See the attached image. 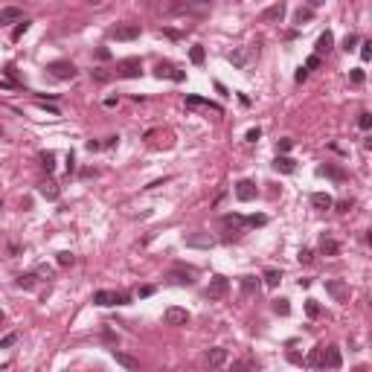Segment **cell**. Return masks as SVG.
<instances>
[{
	"mask_svg": "<svg viewBox=\"0 0 372 372\" xmlns=\"http://www.w3.org/2000/svg\"><path fill=\"white\" fill-rule=\"evenodd\" d=\"M38 192H41L46 201H56V198H58V183H53V180H50V183H41V189H38Z\"/></svg>",
	"mask_w": 372,
	"mask_h": 372,
	"instance_id": "29",
	"label": "cell"
},
{
	"mask_svg": "<svg viewBox=\"0 0 372 372\" xmlns=\"http://www.w3.org/2000/svg\"><path fill=\"white\" fill-rule=\"evenodd\" d=\"M320 358H323V346H314L311 352H308L305 363H308V366H314V369H320Z\"/></svg>",
	"mask_w": 372,
	"mask_h": 372,
	"instance_id": "28",
	"label": "cell"
},
{
	"mask_svg": "<svg viewBox=\"0 0 372 372\" xmlns=\"http://www.w3.org/2000/svg\"><path fill=\"white\" fill-rule=\"evenodd\" d=\"M163 320H166V326H186V323H189V311H186V308L172 305V308H166Z\"/></svg>",
	"mask_w": 372,
	"mask_h": 372,
	"instance_id": "10",
	"label": "cell"
},
{
	"mask_svg": "<svg viewBox=\"0 0 372 372\" xmlns=\"http://www.w3.org/2000/svg\"><path fill=\"white\" fill-rule=\"evenodd\" d=\"M116 76H122V79H140L143 76V61L140 58H122L116 64Z\"/></svg>",
	"mask_w": 372,
	"mask_h": 372,
	"instance_id": "3",
	"label": "cell"
},
{
	"mask_svg": "<svg viewBox=\"0 0 372 372\" xmlns=\"http://www.w3.org/2000/svg\"><path fill=\"white\" fill-rule=\"evenodd\" d=\"M352 204H355V201H352V198H346V201H337V204H332V207H337V212H349V209H352Z\"/></svg>",
	"mask_w": 372,
	"mask_h": 372,
	"instance_id": "43",
	"label": "cell"
},
{
	"mask_svg": "<svg viewBox=\"0 0 372 372\" xmlns=\"http://www.w3.org/2000/svg\"><path fill=\"white\" fill-rule=\"evenodd\" d=\"M154 76H157V79H172V81H183L186 79L183 70H177L174 64H169V61H160V64L154 67Z\"/></svg>",
	"mask_w": 372,
	"mask_h": 372,
	"instance_id": "9",
	"label": "cell"
},
{
	"mask_svg": "<svg viewBox=\"0 0 372 372\" xmlns=\"http://www.w3.org/2000/svg\"><path fill=\"white\" fill-rule=\"evenodd\" d=\"M128 297L125 294H119V291H96L93 294V305H102V308H108V305H125Z\"/></svg>",
	"mask_w": 372,
	"mask_h": 372,
	"instance_id": "2",
	"label": "cell"
},
{
	"mask_svg": "<svg viewBox=\"0 0 372 372\" xmlns=\"http://www.w3.org/2000/svg\"><path fill=\"white\" fill-rule=\"evenodd\" d=\"M273 311H276L279 317H288V314H291V302L285 300V297H279V300H273Z\"/></svg>",
	"mask_w": 372,
	"mask_h": 372,
	"instance_id": "30",
	"label": "cell"
},
{
	"mask_svg": "<svg viewBox=\"0 0 372 372\" xmlns=\"http://www.w3.org/2000/svg\"><path fill=\"white\" fill-rule=\"evenodd\" d=\"M297 259H300L302 265H311V259H314V253H311V250H308V247H302V250H300V256H297Z\"/></svg>",
	"mask_w": 372,
	"mask_h": 372,
	"instance_id": "42",
	"label": "cell"
},
{
	"mask_svg": "<svg viewBox=\"0 0 372 372\" xmlns=\"http://www.w3.org/2000/svg\"><path fill=\"white\" fill-rule=\"evenodd\" d=\"M332 46H335V35H332L329 29H326V32L320 35V38H317V53H314V56H323V53H332Z\"/></svg>",
	"mask_w": 372,
	"mask_h": 372,
	"instance_id": "20",
	"label": "cell"
},
{
	"mask_svg": "<svg viewBox=\"0 0 372 372\" xmlns=\"http://www.w3.org/2000/svg\"><path fill=\"white\" fill-rule=\"evenodd\" d=\"M332 204H335V198L329 195V192H314L311 195V207L314 209H332Z\"/></svg>",
	"mask_w": 372,
	"mask_h": 372,
	"instance_id": "21",
	"label": "cell"
},
{
	"mask_svg": "<svg viewBox=\"0 0 372 372\" xmlns=\"http://www.w3.org/2000/svg\"><path fill=\"white\" fill-rule=\"evenodd\" d=\"M21 23L23 21V9L21 6H6V9H0V23Z\"/></svg>",
	"mask_w": 372,
	"mask_h": 372,
	"instance_id": "17",
	"label": "cell"
},
{
	"mask_svg": "<svg viewBox=\"0 0 372 372\" xmlns=\"http://www.w3.org/2000/svg\"><path fill=\"white\" fill-rule=\"evenodd\" d=\"M169 282H174V285H192V270H172L169 273Z\"/></svg>",
	"mask_w": 372,
	"mask_h": 372,
	"instance_id": "25",
	"label": "cell"
},
{
	"mask_svg": "<svg viewBox=\"0 0 372 372\" xmlns=\"http://www.w3.org/2000/svg\"><path fill=\"white\" fill-rule=\"evenodd\" d=\"M111 355H114V360L119 363V366H125L128 372H140V360L134 358V355H128V352H119V349H114Z\"/></svg>",
	"mask_w": 372,
	"mask_h": 372,
	"instance_id": "13",
	"label": "cell"
},
{
	"mask_svg": "<svg viewBox=\"0 0 372 372\" xmlns=\"http://www.w3.org/2000/svg\"><path fill=\"white\" fill-rule=\"evenodd\" d=\"M73 169H76V157H73V154H67V172H73Z\"/></svg>",
	"mask_w": 372,
	"mask_h": 372,
	"instance_id": "54",
	"label": "cell"
},
{
	"mask_svg": "<svg viewBox=\"0 0 372 372\" xmlns=\"http://www.w3.org/2000/svg\"><path fill=\"white\" fill-rule=\"evenodd\" d=\"M326 291L335 297V302H349V297H352V291L343 279H326Z\"/></svg>",
	"mask_w": 372,
	"mask_h": 372,
	"instance_id": "4",
	"label": "cell"
},
{
	"mask_svg": "<svg viewBox=\"0 0 372 372\" xmlns=\"http://www.w3.org/2000/svg\"><path fill=\"white\" fill-rule=\"evenodd\" d=\"M358 128H360V131H369V128H372V114H369V111H360V114H358Z\"/></svg>",
	"mask_w": 372,
	"mask_h": 372,
	"instance_id": "32",
	"label": "cell"
},
{
	"mask_svg": "<svg viewBox=\"0 0 372 372\" xmlns=\"http://www.w3.org/2000/svg\"><path fill=\"white\" fill-rule=\"evenodd\" d=\"M259 137H262V128H250L247 131V143H256Z\"/></svg>",
	"mask_w": 372,
	"mask_h": 372,
	"instance_id": "48",
	"label": "cell"
},
{
	"mask_svg": "<svg viewBox=\"0 0 372 372\" xmlns=\"http://www.w3.org/2000/svg\"><path fill=\"white\" fill-rule=\"evenodd\" d=\"M360 58H363V61L372 58V41H360Z\"/></svg>",
	"mask_w": 372,
	"mask_h": 372,
	"instance_id": "39",
	"label": "cell"
},
{
	"mask_svg": "<svg viewBox=\"0 0 372 372\" xmlns=\"http://www.w3.org/2000/svg\"><path fill=\"white\" fill-rule=\"evenodd\" d=\"M186 244H189V247H212L215 239H212L209 232H198V236H186Z\"/></svg>",
	"mask_w": 372,
	"mask_h": 372,
	"instance_id": "19",
	"label": "cell"
},
{
	"mask_svg": "<svg viewBox=\"0 0 372 372\" xmlns=\"http://www.w3.org/2000/svg\"><path fill=\"white\" fill-rule=\"evenodd\" d=\"M317 174H326V177H332V180H346V172H343V169H337V166H329V163L320 166Z\"/></svg>",
	"mask_w": 372,
	"mask_h": 372,
	"instance_id": "24",
	"label": "cell"
},
{
	"mask_svg": "<svg viewBox=\"0 0 372 372\" xmlns=\"http://www.w3.org/2000/svg\"><path fill=\"white\" fill-rule=\"evenodd\" d=\"M282 15H285V3H273V6H267V9L262 12V21L276 23V21H282Z\"/></svg>",
	"mask_w": 372,
	"mask_h": 372,
	"instance_id": "16",
	"label": "cell"
},
{
	"mask_svg": "<svg viewBox=\"0 0 372 372\" xmlns=\"http://www.w3.org/2000/svg\"><path fill=\"white\" fill-rule=\"evenodd\" d=\"M137 294H140V297H151V294H154V285H143Z\"/></svg>",
	"mask_w": 372,
	"mask_h": 372,
	"instance_id": "50",
	"label": "cell"
},
{
	"mask_svg": "<svg viewBox=\"0 0 372 372\" xmlns=\"http://www.w3.org/2000/svg\"><path fill=\"white\" fill-rule=\"evenodd\" d=\"M35 276H53V267H46V265H41V267H35Z\"/></svg>",
	"mask_w": 372,
	"mask_h": 372,
	"instance_id": "46",
	"label": "cell"
},
{
	"mask_svg": "<svg viewBox=\"0 0 372 372\" xmlns=\"http://www.w3.org/2000/svg\"><path fill=\"white\" fill-rule=\"evenodd\" d=\"M358 41H360L358 35H355V32H349L346 38H343V50H346V53H349V50H355V46H358Z\"/></svg>",
	"mask_w": 372,
	"mask_h": 372,
	"instance_id": "37",
	"label": "cell"
},
{
	"mask_svg": "<svg viewBox=\"0 0 372 372\" xmlns=\"http://www.w3.org/2000/svg\"><path fill=\"white\" fill-rule=\"evenodd\" d=\"M291 149H294V140H291V137H282V140H279V151H282V154H285V151H291Z\"/></svg>",
	"mask_w": 372,
	"mask_h": 372,
	"instance_id": "45",
	"label": "cell"
},
{
	"mask_svg": "<svg viewBox=\"0 0 372 372\" xmlns=\"http://www.w3.org/2000/svg\"><path fill=\"white\" fill-rule=\"evenodd\" d=\"M317 67H320V56H308V58H305V67H302V70L308 73V70H317Z\"/></svg>",
	"mask_w": 372,
	"mask_h": 372,
	"instance_id": "41",
	"label": "cell"
},
{
	"mask_svg": "<svg viewBox=\"0 0 372 372\" xmlns=\"http://www.w3.org/2000/svg\"><path fill=\"white\" fill-rule=\"evenodd\" d=\"M58 265H61V267H73V265H76V256L67 253V250H64V253H58Z\"/></svg>",
	"mask_w": 372,
	"mask_h": 372,
	"instance_id": "34",
	"label": "cell"
},
{
	"mask_svg": "<svg viewBox=\"0 0 372 372\" xmlns=\"http://www.w3.org/2000/svg\"><path fill=\"white\" fill-rule=\"evenodd\" d=\"M256 195H259V189H256L253 180H239L236 183V198L239 201H253Z\"/></svg>",
	"mask_w": 372,
	"mask_h": 372,
	"instance_id": "12",
	"label": "cell"
},
{
	"mask_svg": "<svg viewBox=\"0 0 372 372\" xmlns=\"http://www.w3.org/2000/svg\"><path fill=\"white\" fill-rule=\"evenodd\" d=\"M15 285L23 291H32L35 288V273H21V276L15 279Z\"/></svg>",
	"mask_w": 372,
	"mask_h": 372,
	"instance_id": "27",
	"label": "cell"
},
{
	"mask_svg": "<svg viewBox=\"0 0 372 372\" xmlns=\"http://www.w3.org/2000/svg\"><path fill=\"white\" fill-rule=\"evenodd\" d=\"M352 372H369V366H363V363H360V366H355Z\"/></svg>",
	"mask_w": 372,
	"mask_h": 372,
	"instance_id": "55",
	"label": "cell"
},
{
	"mask_svg": "<svg viewBox=\"0 0 372 372\" xmlns=\"http://www.w3.org/2000/svg\"><path fill=\"white\" fill-rule=\"evenodd\" d=\"M186 105H189V108H209V111L221 114V105L209 102V99H204V96H195V93H189V96H186Z\"/></svg>",
	"mask_w": 372,
	"mask_h": 372,
	"instance_id": "15",
	"label": "cell"
},
{
	"mask_svg": "<svg viewBox=\"0 0 372 372\" xmlns=\"http://www.w3.org/2000/svg\"><path fill=\"white\" fill-rule=\"evenodd\" d=\"M3 320H6V314H3V311H0V323H3Z\"/></svg>",
	"mask_w": 372,
	"mask_h": 372,
	"instance_id": "56",
	"label": "cell"
},
{
	"mask_svg": "<svg viewBox=\"0 0 372 372\" xmlns=\"http://www.w3.org/2000/svg\"><path fill=\"white\" fill-rule=\"evenodd\" d=\"M41 166H44L46 172H53V169H56V154H53V151H44V154H41Z\"/></svg>",
	"mask_w": 372,
	"mask_h": 372,
	"instance_id": "33",
	"label": "cell"
},
{
	"mask_svg": "<svg viewBox=\"0 0 372 372\" xmlns=\"http://www.w3.org/2000/svg\"><path fill=\"white\" fill-rule=\"evenodd\" d=\"M239 285H242V294L250 297V294H259V285H262V282H259L256 276H242L239 279Z\"/></svg>",
	"mask_w": 372,
	"mask_h": 372,
	"instance_id": "23",
	"label": "cell"
},
{
	"mask_svg": "<svg viewBox=\"0 0 372 372\" xmlns=\"http://www.w3.org/2000/svg\"><path fill=\"white\" fill-rule=\"evenodd\" d=\"M294 79H297V81H300V84H302V81H305V79H308V73H305V70H297V73H294Z\"/></svg>",
	"mask_w": 372,
	"mask_h": 372,
	"instance_id": "52",
	"label": "cell"
},
{
	"mask_svg": "<svg viewBox=\"0 0 372 372\" xmlns=\"http://www.w3.org/2000/svg\"><path fill=\"white\" fill-rule=\"evenodd\" d=\"M305 314H308V317H320V302L308 300V302H305Z\"/></svg>",
	"mask_w": 372,
	"mask_h": 372,
	"instance_id": "36",
	"label": "cell"
},
{
	"mask_svg": "<svg viewBox=\"0 0 372 372\" xmlns=\"http://www.w3.org/2000/svg\"><path fill=\"white\" fill-rule=\"evenodd\" d=\"M279 282H282V273H279V270H273V267H270V270H265V285L276 288Z\"/></svg>",
	"mask_w": 372,
	"mask_h": 372,
	"instance_id": "31",
	"label": "cell"
},
{
	"mask_svg": "<svg viewBox=\"0 0 372 372\" xmlns=\"http://www.w3.org/2000/svg\"><path fill=\"white\" fill-rule=\"evenodd\" d=\"M189 58H192V64H204V46H192Z\"/></svg>",
	"mask_w": 372,
	"mask_h": 372,
	"instance_id": "35",
	"label": "cell"
},
{
	"mask_svg": "<svg viewBox=\"0 0 372 372\" xmlns=\"http://www.w3.org/2000/svg\"><path fill=\"white\" fill-rule=\"evenodd\" d=\"M320 253L323 256H337L340 253V242L332 239V236H323V239H320Z\"/></svg>",
	"mask_w": 372,
	"mask_h": 372,
	"instance_id": "18",
	"label": "cell"
},
{
	"mask_svg": "<svg viewBox=\"0 0 372 372\" xmlns=\"http://www.w3.org/2000/svg\"><path fill=\"white\" fill-rule=\"evenodd\" d=\"M221 227H224V230H232V232H242L247 224H244V215L230 212V215H221Z\"/></svg>",
	"mask_w": 372,
	"mask_h": 372,
	"instance_id": "14",
	"label": "cell"
},
{
	"mask_svg": "<svg viewBox=\"0 0 372 372\" xmlns=\"http://www.w3.org/2000/svg\"><path fill=\"white\" fill-rule=\"evenodd\" d=\"M232 372H256L250 363H244V360H232V366H230Z\"/></svg>",
	"mask_w": 372,
	"mask_h": 372,
	"instance_id": "40",
	"label": "cell"
},
{
	"mask_svg": "<svg viewBox=\"0 0 372 372\" xmlns=\"http://www.w3.org/2000/svg\"><path fill=\"white\" fill-rule=\"evenodd\" d=\"M230 291V279L227 276H212L207 285V300H221Z\"/></svg>",
	"mask_w": 372,
	"mask_h": 372,
	"instance_id": "6",
	"label": "cell"
},
{
	"mask_svg": "<svg viewBox=\"0 0 372 372\" xmlns=\"http://www.w3.org/2000/svg\"><path fill=\"white\" fill-rule=\"evenodd\" d=\"M102 149V143H96V140H87V151H99Z\"/></svg>",
	"mask_w": 372,
	"mask_h": 372,
	"instance_id": "53",
	"label": "cell"
},
{
	"mask_svg": "<svg viewBox=\"0 0 372 372\" xmlns=\"http://www.w3.org/2000/svg\"><path fill=\"white\" fill-rule=\"evenodd\" d=\"M352 81H355V84H363V70H360V67L352 70Z\"/></svg>",
	"mask_w": 372,
	"mask_h": 372,
	"instance_id": "49",
	"label": "cell"
},
{
	"mask_svg": "<svg viewBox=\"0 0 372 372\" xmlns=\"http://www.w3.org/2000/svg\"><path fill=\"white\" fill-rule=\"evenodd\" d=\"M96 56L102 58V61H108V58H111V50H105V46H99V50H96Z\"/></svg>",
	"mask_w": 372,
	"mask_h": 372,
	"instance_id": "51",
	"label": "cell"
},
{
	"mask_svg": "<svg viewBox=\"0 0 372 372\" xmlns=\"http://www.w3.org/2000/svg\"><path fill=\"white\" fill-rule=\"evenodd\" d=\"M273 169H276V172H282V174H291L294 169H297V163L291 160V157H285V154H279L276 160H273Z\"/></svg>",
	"mask_w": 372,
	"mask_h": 372,
	"instance_id": "22",
	"label": "cell"
},
{
	"mask_svg": "<svg viewBox=\"0 0 372 372\" xmlns=\"http://www.w3.org/2000/svg\"><path fill=\"white\" fill-rule=\"evenodd\" d=\"M340 349L337 346H323V358H320V369H340Z\"/></svg>",
	"mask_w": 372,
	"mask_h": 372,
	"instance_id": "8",
	"label": "cell"
},
{
	"mask_svg": "<svg viewBox=\"0 0 372 372\" xmlns=\"http://www.w3.org/2000/svg\"><path fill=\"white\" fill-rule=\"evenodd\" d=\"M46 70H50V76L58 81H70L76 79V64L73 61H50L46 64Z\"/></svg>",
	"mask_w": 372,
	"mask_h": 372,
	"instance_id": "1",
	"label": "cell"
},
{
	"mask_svg": "<svg viewBox=\"0 0 372 372\" xmlns=\"http://www.w3.org/2000/svg\"><path fill=\"white\" fill-rule=\"evenodd\" d=\"M250 56H253V50H250V46H236V50H232L227 58H230L232 67L244 70V67H247V61H250Z\"/></svg>",
	"mask_w": 372,
	"mask_h": 372,
	"instance_id": "11",
	"label": "cell"
},
{
	"mask_svg": "<svg viewBox=\"0 0 372 372\" xmlns=\"http://www.w3.org/2000/svg\"><path fill=\"white\" fill-rule=\"evenodd\" d=\"M93 79H96V81H108V79H111V73H108V70H93Z\"/></svg>",
	"mask_w": 372,
	"mask_h": 372,
	"instance_id": "47",
	"label": "cell"
},
{
	"mask_svg": "<svg viewBox=\"0 0 372 372\" xmlns=\"http://www.w3.org/2000/svg\"><path fill=\"white\" fill-rule=\"evenodd\" d=\"M26 29H29V21H26V18H23V21L18 23V26H15V32H12V41H18V38H21V35L26 32Z\"/></svg>",
	"mask_w": 372,
	"mask_h": 372,
	"instance_id": "38",
	"label": "cell"
},
{
	"mask_svg": "<svg viewBox=\"0 0 372 372\" xmlns=\"http://www.w3.org/2000/svg\"><path fill=\"white\" fill-rule=\"evenodd\" d=\"M314 18V9L311 6H300V9L294 12V23H308Z\"/></svg>",
	"mask_w": 372,
	"mask_h": 372,
	"instance_id": "26",
	"label": "cell"
},
{
	"mask_svg": "<svg viewBox=\"0 0 372 372\" xmlns=\"http://www.w3.org/2000/svg\"><path fill=\"white\" fill-rule=\"evenodd\" d=\"M140 23H119V26H114L111 29V38H116V41H134V38H140Z\"/></svg>",
	"mask_w": 372,
	"mask_h": 372,
	"instance_id": "5",
	"label": "cell"
},
{
	"mask_svg": "<svg viewBox=\"0 0 372 372\" xmlns=\"http://www.w3.org/2000/svg\"><path fill=\"white\" fill-rule=\"evenodd\" d=\"M12 343H18V332H12V335H6V337H3V340H0V349L12 346Z\"/></svg>",
	"mask_w": 372,
	"mask_h": 372,
	"instance_id": "44",
	"label": "cell"
},
{
	"mask_svg": "<svg viewBox=\"0 0 372 372\" xmlns=\"http://www.w3.org/2000/svg\"><path fill=\"white\" fill-rule=\"evenodd\" d=\"M224 363H227V349L224 346L207 349V355H204V366H207V369H218V366H224Z\"/></svg>",
	"mask_w": 372,
	"mask_h": 372,
	"instance_id": "7",
	"label": "cell"
}]
</instances>
